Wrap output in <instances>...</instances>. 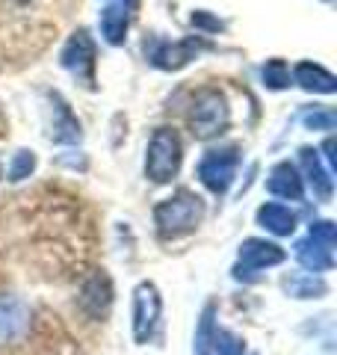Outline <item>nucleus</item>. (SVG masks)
I'll list each match as a JSON object with an SVG mask.
<instances>
[{"instance_id":"f257e3e1","label":"nucleus","mask_w":337,"mask_h":355,"mask_svg":"<svg viewBox=\"0 0 337 355\" xmlns=\"http://www.w3.org/2000/svg\"><path fill=\"white\" fill-rule=\"evenodd\" d=\"M201 219H205V202L189 190H178L172 198H166V202L154 207L157 231H160V237H166V240H175L181 234L196 231Z\"/></svg>"},{"instance_id":"f03ea898","label":"nucleus","mask_w":337,"mask_h":355,"mask_svg":"<svg viewBox=\"0 0 337 355\" xmlns=\"http://www.w3.org/2000/svg\"><path fill=\"white\" fill-rule=\"evenodd\" d=\"M187 121H189V130H193L196 139L219 137L231 121V110H228L225 95L219 89H201V92L193 98V104H189Z\"/></svg>"},{"instance_id":"7ed1b4c3","label":"nucleus","mask_w":337,"mask_h":355,"mask_svg":"<svg viewBox=\"0 0 337 355\" xmlns=\"http://www.w3.org/2000/svg\"><path fill=\"white\" fill-rule=\"evenodd\" d=\"M181 160H184V148H181L178 133L172 128H157L151 142H148L145 175H148L154 184H166V181H172V178L178 175Z\"/></svg>"},{"instance_id":"20e7f679","label":"nucleus","mask_w":337,"mask_h":355,"mask_svg":"<svg viewBox=\"0 0 337 355\" xmlns=\"http://www.w3.org/2000/svg\"><path fill=\"white\" fill-rule=\"evenodd\" d=\"M237 163H240L237 148H213L198 163V181L213 196H225L228 187L234 184V175H237Z\"/></svg>"},{"instance_id":"39448f33","label":"nucleus","mask_w":337,"mask_h":355,"mask_svg":"<svg viewBox=\"0 0 337 355\" xmlns=\"http://www.w3.org/2000/svg\"><path fill=\"white\" fill-rule=\"evenodd\" d=\"M160 311L163 299L157 293V287L151 282H142L133 291V340L148 343L154 338L157 326H160Z\"/></svg>"},{"instance_id":"423d86ee","label":"nucleus","mask_w":337,"mask_h":355,"mask_svg":"<svg viewBox=\"0 0 337 355\" xmlns=\"http://www.w3.org/2000/svg\"><path fill=\"white\" fill-rule=\"evenodd\" d=\"M205 48H207V42L201 39V36H189V39H181V42L154 39L151 48H145V53H148L151 65H157V69H163V71H178V69H184L189 60H196Z\"/></svg>"},{"instance_id":"0eeeda50","label":"nucleus","mask_w":337,"mask_h":355,"mask_svg":"<svg viewBox=\"0 0 337 355\" xmlns=\"http://www.w3.org/2000/svg\"><path fill=\"white\" fill-rule=\"evenodd\" d=\"M287 254L281 246H275V243H269V240L252 237L240 246V263L234 266V279H254V272L266 270V266H278Z\"/></svg>"},{"instance_id":"6e6552de","label":"nucleus","mask_w":337,"mask_h":355,"mask_svg":"<svg viewBox=\"0 0 337 355\" xmlns=\"http://www.w3.org/2000/svg\"><path fill=\"white\" fill-rule=\"evenodd\" d=\"M62 65L89 89L95 86V42L89 39L86 30H77L62 48Z\"/></svg>"},{"instance_id":"1a4fd4ad","label":"nucleus","mask_w":337,"mask_h":355,"mask_svg":"<svg viewBox=\"0 0 337 355\" xmlns=\"http://www.w3.org/2000/svg\"><path fill=\"white\" fill-rule=\"evenodd\" d=\"M77 305H80L83 314L92 317V320L107 317L110 308H112V282H110V275L107 272L89 275V279L83 282V287H80Z\"/></svg>"},{"instance_id":"9d476101","label":"nucleus","mask_w":337,"mask_h":355,"mask_svg":"<svg viewBox=\"0 0 337 355\" xmlns=\"http://www.w3.org/2000/svg\"><path fill=\"white\" fill-rule=\"evenodd\" d=\"M30 326V308L15 296H0V343L21 338Z\"/></svg>"},{"instance_id":"9b49d317","label":"nucleus","mask_w":337,"mask_h":355,"mask_svg":"<svg viewBox=\"0 0 337 355\" xmlns=\"http://www.w3.org/2000/svg\"><path fill=\"white\" fill-rule=\"evenodd\" d=\"M266 190L278 196V198H290V202H299L305 196V184H302V175L293 163H275L273 172L266 178Z\"/></svg>"},{"instance_id":"f8f14e48","label":"nucleus","mask_w":337,"mask_h":355,"mask_svg":"<svg viewBox=\"0 0 337 355\" xmlns=\"http://www.w3.org/2000/svg\"><path fill=\"white\" fill-rule=\"evenodd\" d=\"M302 166H305V175H308V184L313 196L320 198V202H329L331 198V190H334V181H331V172L322 166L320 160V151L317 148H302Z\"/></svg>"},{"instance_id":"ddd939ff","label":"nucleus","mask_w":337,"mask_h":355,"mask_svg":"<svg viewBox=\"0 0 337 355\" xmlns=\"http://www.w3.org/2000/svg\"><path fill=\"white\" fill-rule=\"evenodd\" d=\"M128 24H130V6L125 0H112V3L104 6V12H101V36H104L110 44L125 42Z\"/></svg>"},{"instance_id":"4468645a","label":"nucleus","mask_w":337,"mask_h":355,"mask_svg":"<svg viewBox=\"0 0 337 355\" xmlns=\"http://www.w3.org/2000/svg\"><path fill=\"white\" fill-rule=\"evenodd\" d=\"M257 225L266 228L269 234H275V237H290L296 231V214L284 205L269 202V205L257 207Z\"/></svg>"},{"instance_id":"2eb2a0df","label":"nucleus","mask_w":337,"mask_h":355,"mask_svg":"<svg viewBox=\"0 0 337 355\" xmlns=\"http://www.w3.org/2000/svg\"><path fill=\"white\" fill-rule=\"evenodd\" d=\"M296 83L302 89H308V92H320V95H331L334 89H337V80H334V74L331 71H325L322 65L317 62H299L296 65Z\"/></svg>"},{"instance_id":"dca6fc26","label":"nucleus","mask_w":337,"mask_h":355,"mask_svg":"<svg viewBox=\"0 0 337 355\" xmlns=\"http://www.w3.org/2000/svg\"><path fill=\"white\" fill-rule=\"evenodd\" d=\"M296 261L305 266L308 272H329L331 266H334V258H331V249H325V246H320L317 240H311V237H305V240H299L296 243Z\"/></svg>"},{"instance_id":"f3484780","label":"nucleus","mask_w":337,"mask_h":355,"mask_svg":"<svg viewBox=\"0 0 337 355\" xmlns=\"http://www.w3.org/2000/svg\"><path fill=\"white\" fill-rule=\"evenodd\" d=\"M53 121H51V139L53 142H77L80 139V125L71 116V110L60 101V95H53Z\"/></svg>"},{"instance_id":"a211bd4d","label":"nucleus","mask_w":337,"mask_h":355,"mask_svg":"<svg viewBox=\"0 0 337 355\" xmlns=\"http://www.w3.org/2000/svg\"><path fill=\"white\" fill-rule=\"evenodd\" d=\"M284 291L296 299H317L325 293V282L313 279V275H290L284 279Z\"/></svg>"},{"instance_id":"6ab92c4d","label":"nucleus","mask_w":337,"mask_h":355,"mask_svg":"<svg viewBox=\"0 0 337 355\" xmlns=\"http://www.w3.org/2000/svg\"><path fill=\"white\" fill-rule=\"evenodd\" d=\"M210 349L216 355H243L245 352V340L240 335H234L231 329H213Z\"/></svg>"},{"instance_id":"aec40b11","label":"nucleus","mask_w":337,"mask_h":355,"mask_svg":"<svg viewBox=\"0 0 337 355\" xmlns=\"http://www.w3.org/2000/svg\"><path fill=\"white\" fill-rule=\"evenodd\" d=\"M213 314H216V308L207 305L205 314L198 320V329H196V355H210V340H213Z\"/></svg>"},{"instance_id":"412c9836","label":"nucleus","mask_w":337,"mask_h":355,"mask_svg":"<svg viewBox=\"0 0 337 355\" xmlns=\"http://www.w3.org/2000/svg\"><path fill=\"white\" fill-rule=\"evenodd\" d=\"M263 83H266L269 89H284V86H290V71H287V65L281 62V60L266 62V65H263Z\"/></svg>"},{"instance_id":"4be33fe9","label":"nucleus","mask_w":337,"mask_h":355,"mask_svg":"<svg viewBox=\"0 0 337 355\" xmlns=\"http://www.w3.org/2000/svg\"><path fill=\"white\" fill-rule=\"evenodd\" d=\"M33 169H36V154L33 151H18L12 166H9V181H24V178H30Z\"/></svg>"},{"instance_id":"5701e85b","label":"nucleus","mask_w":337,"mask_h":355,"mask_svg":"<svg viewBox=\"0 0 337 355\" xmlns=\"http://www.w3.org/2000/svg\"><path fill=\"white\" fill-rule=\"evenodd\" d=\"M308 237H311V240H317L320 246H325V249H334V243H337L334 222H329V219L311 222V231H308Z\"/></svg>"},{"instance_id":"b1692460","label":"nucleus","mask_w":337,"mask_h":355,"mask_svg":"<svg viewBox=\"0 0 337 355\" xmlns=\"http://www.w3.org/2000/svg\"><path fill=\"white\" fill-rule=\"evenodd\" d=\"M305 125L308 128H322V130H334V113H313V116H308L305 119Z\"/></svg>"},{"instance_id":"393cba45","label":"nucleus","mask_w":337,"mask_h":355,"mask_svg":"<svg viewBox=\"0 0 337 355\" xmlns=\"http://www.w3.org/2000/svg\"><path fill=\"white\" fill-rule=\"evenodd\" d=\"M193 27H207V30H222V24H219V21H213V18H207L205 12H196V15H193Z\"/></svg>"},{"instance_id":"a878e982","label":"nucleus","mask_w":337,"mask_h":355,"mask_svg":"<svg viewBox=\"0 0 337 355\" xmlns=\"http://www.w3.org/2000/svg\"><path fill=\"white\" fill-rule=\"evenodd\" d=\"M125 3H128V6H130V9H133V6H137V0H125Z\"/></svg>"},{"instance_id":"bb28decb","label":"nucleus","mask_w":337,"mask_h":355,"mask_svg":"<svg viewBox=\"0 0 337 355\" xmlns=\"http://www.w3.org/2000/svg\"><path fill=\"white\" fill-rule=\"evenodd\" d=\"M15 3H24V0H15Z\"/></svg>"}]
</instances>
